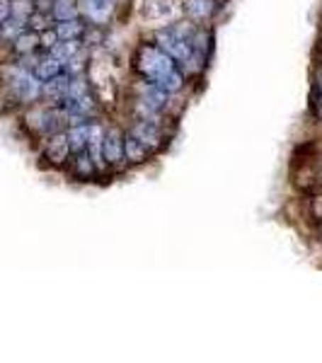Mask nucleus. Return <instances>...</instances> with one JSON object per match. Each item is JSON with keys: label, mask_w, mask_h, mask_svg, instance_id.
Segmentation results:
<instances>
[{"label": "nucleus", "mask_w": 322, "mask_h": 363, "mask_svg": "<svg viewBox=\"0 0 322 363\" xmlns=\"http://www.w3.org/2000/svg\"><path fill=\"white\" fill-rule=\"evenodd\" d=\"M313 216L322 220V196H315L313 199Z\"/></svg>", "instance_id": "24"}, {"label": "nucleus", "mask_w": 322, "mask_h": 363, "mask_svg": "<svg viewBox=\"0 0 322 363\" xmlns=\"http://www.w3.org/2000/svg\"><path fill=\"white\" fill-rule=\"evenodd\" d=\"M13 44H15V54L17 56H32L34 51L39 49V32H34V29L22 32Z\"/></svg>", "instance_id": "15"}, {"label": "nucleus", "mask_w": 322, "mask_h": 363, "mask_svg": "<svg viewBox=\"0 0 322 363\" xmlns=\"http://www.w3.org/2000/svg\"><path fill=\"white\" fill-rule=\"evenodd\" d=\"M150 155V148L145 143H140L136 136H124V160L131 162V165H140V162H145Z\"/></svg>", "instance_id": "8"}, {"label": "nucleus", "mask_w": 322, "mask_h": 363, "mask_svg": "<svg viewBox=\"0 0 322 363\" xmlns=\"http://www.w3.org/2000/svg\"><path fill=\"white\" fill-rule=\"evenodd\" d=\"M44 155L51 165H63L70 155V145H68V136L66 133H51V138L46 140Z\"/></svg>", "instance_id": "5"}, {"label": "nucleus", "mask_w": 322, "mask_h": 363, "mask_svg": "<svg viewBox=\"0 0 322 363\" xmlns=\"http://www.w3.org/2000/svg\"><path fill=\"white\" fill-rule=\"evenodd\" d=\"M25 3H34V0H25Z\"/></svg>", "instance_id": "27"}, {"label": "nucleus", "mask_w": 322, "mask_h": 363, "mask_svg": "<svg viewBox=\"0 0 322 363\" xmlns=\"http://www.w3.org/2000/svg\"><path fill=\"white\" fill-rule=\"evenodd\" d=\"M155 85L160 87L162 92H167V95H174V92H179V90L184 87V75H182V70H177V68L167 70L165 75H160V78L155 80Z\"/></svg>", "instance_id": "14"}, {"label": "nucleus", "mask_w": 322, "mask_h": 363, "mask_svg": "<svg viewBox=\"0 0 322 363\" xmlns=\"http://www.w3.org/2000/svg\"><path fill=\"white\" fill-rule=\"evenodd\" d=\"M157 49L165 51L170 58H174V61H187V58L191 56V37H187V34L177 32V29H160L157 32Z\"/></svg>", "instance_id": "2"}, {"label": "nucleus", "mask_w": 322, "mask_h": 363, "mask_svg": "<svg viewBox=\"0 0 322 363\" xmlns=\"http://www.w3.org/2000/svg\"><path fill=\"white\" fill-rule=\"evenodd\" d=\"M131 136H136L140 143H145L148 148H155V145L160 143V128H157L155 121L140 119V121H136V124H133Z\"/></svg>", "instance_id": "6"}, {"label": "nucleus", "mask_w": 322, "mask_h": 363, "mask_svg": "<svg viewBox=\"0 0 322 363\" xmlns=\"http://www.w3.org/2000/svg\"><path fill=\"white\" fill-rule=\"evenodd\" d=\"M13 15V0H0V25Z\"/></svg>", "instance_id": "23"}, {"label": "nucleus", "mask_w": 322, "mask_h": 363, "mask_svg": "<svg viewBox=\"0 0 322 363\" xmlns=\"http://www.w3.org/2000/svg\"><path fill=\"white\" fill-rule=\"evenodd\" d=\"M320 233H322V228H320Z\"/></svg>", "instance_id": "28"}, {"label": "nucleus", "mask_w": 322, "mask_h": 363, "mask_svg": "<svg viewBox=\"0 0 322 363\" xmlns=\"http://www.w3.org/2000/svg\"><path fill=\"white\" fill-rule=\"evenodd\" d=\"M184 13L191 20H206L213 13V0H184Z\"/></svg>", "instance_id": "16"}, {"label": "nucleus", "mask_w": 322, "mask_h": 363, "mask_svg": "<svg viewBox=\"0 0 322 363\" xmlns=\"http://www.w3.org/2000/svg\"><path fill=\"white\" fill-rule=\"evenodd\" d=\"M68 83H70V75H56V78L46 80V83H42V95L46 99H51L54 104L63 102L66 99V92H68Z\"/></svg>", "instance_id": "7"}, {"label": "nucleus", "mask_w": 322, "mask_h": 363, "mask_svg": "<svg viewBox=\"0 0 322 363\" xmlns=\"http://www.w3.org/2000/svg\"><path fill=\"white\" fill-rule=\"evenodd\" d=\"M10 90L20 102H34L42 95V80L37 78L29 70H13V78H10Z\"/></svg>", "instance_id": "3"}, {"label": "nucleus", "mask_w": 322, "mask_h": 363, "mask_svg": "<svg viewBox=\"0 0 322 363\" xmlns=\"http://www.w3.org/2000/svg\"><path fill=\"white\" fill-rule=\"evenodd\" d=\"M51 15L56 17V22L73 20V17H78V5H75V0H54Z\"/></svg>", "instance_id": "19"}, {"label": "nucleus", "mask_w": 322, "mask_h": 363, "mask_svg": "<svg viewBox=\"0 0 322 363\" xmlns=\"http://www.w3.org/2000/svg\"><path fill=\"white\" fill-rule=\"evenodd\" d=\"M172 68H177L174 66V58H170L165 51H160L157 46H140V51L136 56V70L143 78L155 83L160 75H165L167 70H172Z\"/></svg>", "instance_id": "1"}, {"label": "nucleus", "mask_w": 322, "mask_h": 363, "mask_svg": "<svg viewBox=\"0 0 322 363\" xmlns=\"http://www.w3.org/2000/svg\"><path fill=\"white\" fill-rule=\"evenodd\" d=\"M318 85H320V90H322V70L318 73Z\"/></svg>", "instance_id": "26"}, {"label": "nucleus", "mask_w": 322, "mask_h": 363, "mask_svg": "<svg viewBox=\"0 0 322 363\" xmlns=\"http://www.w3.org/2000/svg\"><path fill=\"white\" fill-rule=\"evenodd\" d=\"M78 51H80L78 42H63V39H58V42L54 44V49H51L49 54L54 56V58H58L61 63H68V61H73V58L78 56Z\"/></svg>", "instance_id": "18"}, {"label": "nucleus", "mask_w": 322, "mask_h": 363, "mask_svg": "<svg viewBox=\"0 0 322 363\" xmlns=\"http://www.w3.org/2000/svg\"><path fill=\"white\" fill-rule=\"evenodd\" d=\"M34 75H37L42 83H46V80H51V78H56V75H61L63 73V63L58 61V58L54 56H44V58H39L37 63H34V70H32Z\"/></svg>", "instance_id": "12"}, {"label": "nucleus", "mask_w": 322, "mask_h": 363, "mask_svg": "<svg viewBox=\"0 0 322 363\" xmlns=\"http://www.w3.org/2000/svg\"><path fill=\"white\" fill-rule=\"evenodd\" d=\"M315 114H318V119L322 121V92H320V97L315 99Z\"/></svg>", "instance_id": "25"}, {"label": "nucleus", "mask_w": 322, "mask_h": 363, "mask_svg": "<svg viewBox=\"0 0 322 363\" xmlns=\"http://www.w3.org/2000/svg\"><path fill=\"white\" fill-rule=\"evenodd\" d=\"M85 32H87V27L78 20V17L63 20L56 25V34H58V39H63V42H78L80 37H85Z\"/></svg>", "instance_id": "13"}, {"label": "nucleus", "mask_w": 322, "mask_h": 363, "mask_svg": "<svg viewBox=\"0 0 322 363\" xmlns=\"http://www.w3.org/2000/svg\"><path fill=\"white\" fill-rule=\"evenodd\" d=\"M102 143H104V131L102 126L90 124V138H87V153H90L92 162H95L97 169H102L107 162H104V153H102Z\"/></svg>", "instance_id": "9"}, {"label": "nucleus", "mask_w": 322, "mask_h": 363, "mask_svg": "<svg viewBox=\"0 0 322 363\" xmlns=\"http://www.w3.org/2000/svg\"><path fill=\"white\" fill-rule=\"evenodd\" d=\"M58 42V34H56V29L51 32V29H44L42 34H39V46L42 49H46V51H51L54 49V44Z\"/></svg>", "instance_id": "22"}, {"label": "nucleus", "mask_w": 322, "mask_h": 363, "mask_svg": "<svg viewBox=\"0 0 322 363\" xmlns=\"http://www.w3.org/2000/svg\"><path fill=\"white\" fill-rule=\"evenodd\" d=\"M66 136H68L70 153H83V150H87V138H90V121L73 124L68 128Z\"/></svg>", "instance_id": "10"}, {"label": "nucleus", "mask_w": 322, "mask_h": 363, "mask_svg": "<svg viewBox=\"0 0 322 363\" xmlns=\"http://www.w3.org/2000/svg\"><path fill=\"white\" fill-rule=\"evenodd\" d=\"M0 32H3L5 39H13V42H15V39L25 32V25H22V22H17L15 17H8V20L0 25Z\"/></svg>", "instance_id": "20"}, {"label": "nucleus", "mask_w": 322, "mask_h": 363, "mask_svg": "<svg viewBox=\"0 0 322 363\" xmlns=\"http://www.w3.org/2000/svg\"><path fill=\"white\" fill-rule=\"evenodd\" d=\"M51 3H54V0H51Z\"/></svg>", "instance_id": "29"}, {"label": "nucleus", "mask_w": 322, "mask_h": 363, "mask_svg": "<svg viewBox=\"0 0 322 363\" xmlns=\"http://www.w3.org/2000/svg\"><path fill=\"white\" fill-rule=\"evenodd\" d=\"M95 162H92V157L87 150H83V153H75V160H73V172L75 177L80 179H90L92 174H95Z\"/></svg>", "instance_id": "17"}, {"label": "nucleus", "mask_w": 322, "mask_h": 363, "mask_svg": "<svg viewBox=\"0 0 322 363\" xmlns=\"http://www.w3.org/2000/svg\"><path fill=\"white\" fill-rule=\"evenodd\" d=\"M114 0H85V15L90 17L95 25H104L112 15Z\"/></svg>", "instance_id": "11"}, {"label": "nucleus", "mask_w": 322, "mask_h": 363, "mask_svg": "<svg viewBox=\"0 0 322 363\" xmlns=\"http://www.w3.org/2000/svg\"><path fill=\"white\" fill-rule=\"evenodd\" d=\"M27 25H32L34 32H44V29H49V20H46V15L42 13V10H34Z\"/></svg>", "instance_id": "21"}, {"label": "nucleus", "mask_w": 322, "mask_h": 363, "mask_svg": "<svg viewBox=\"0 0 322 363\" xmlns=\"http://www.w3.org/2000/svg\"><path fill=\"white\" fill-rule=\"evenodd\" d=\"M102 153H104V162H107V165H116V162L124 160V133H121L119 128L104 131Z\"/></svg>", "instance_id": "4"}]
</instances>
